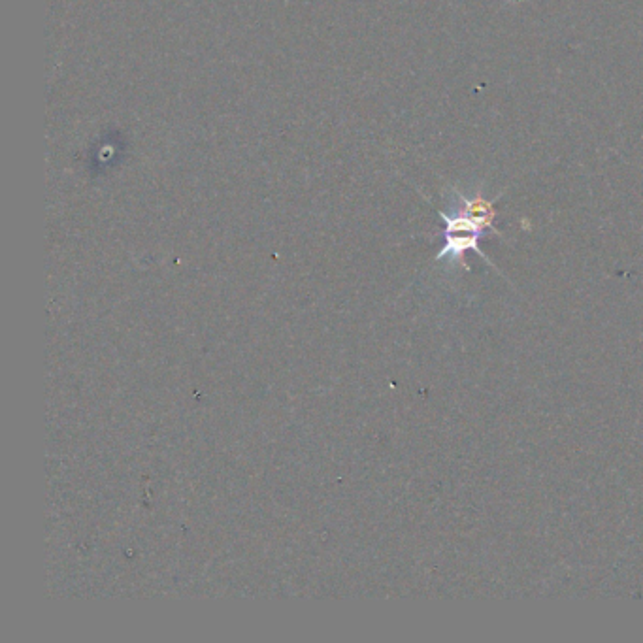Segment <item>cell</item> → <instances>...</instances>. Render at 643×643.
I'll return each instance as SVG.
<instances>
[{"instance_id":"obj_1","label":"cell","mask_w":643,"mask_h":643,"mask_svg":"<svg viewBox=\"0 0 643 643\" xmlns=\"http://www.w3.org/2000/svg\"><path fill=\"white\" fill-rule=\"evenodd\" d=\"M440 215L446 223V244L436 257L438 261L447 259L449 263L461 264L464 270H470L464 261L466 251H476L485 261H489L478 244L487 232L498 234L493 227L496 215L493 202H489L481 193H476L474 197H466L461 191H455L453 210L449 214L442 212Z\"/></svg>"}]
</instances>
